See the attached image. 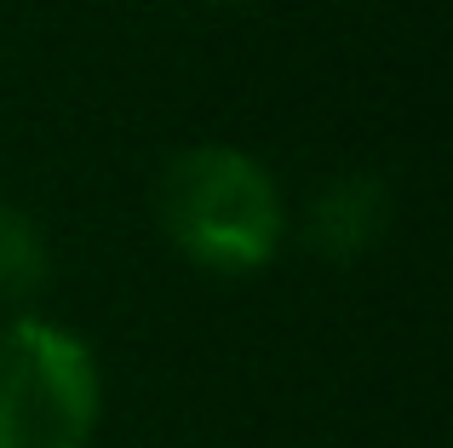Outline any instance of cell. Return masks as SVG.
I'll list each match as a JSON object with an SVG mask.
<instances>
[{
  "label": "cell",
  "instance_id": "1",
  "mask_svg": "<svg viewBox=\"0 0 453 448\" xmlns=\"http://www.w3.org/2000/svg\"><path fill=\"white\" fill-rule=\"evenodd\" d=\"M155 224L184 265L207 276H253L288 242V202L258 156L235 144H189L155 179Z\"/></svg>",
  "mask_w": 453,
  "mask_h": 448
},
{
  "label": "cell",
  "instance_id": "2",
  "mask_svg": "<svg viewBox=\"0 0 453 448\" xmlns=\"http://www.w3.org/2000/svg\"><path fill=\"white\" fill-rule=\"evenodd\" d=\"M104 374L92 345L46 316L0 322V448H92Z\"/></svg>",
  "mask_w": 453,
  "mask_h": 448
},
{
  "label": "cell",
  "instance_id": "3",
  "mask_svg": "<svg viewBox=\"0 0 453 448\" xmlns=\"http://www.w3.org/2000/svg\"><path fill=\"white\" fill-rule=\"evenodd\" d=\"M390 224V190L385 179H373V173H344V179H333L327 190L310 202V253L333 259V265H350V259H362L367 247L385 236Z\"/></svg>",
  "mask_w": 453,
  "mask_h": 448
},
{
  "label": "cell",
  "instance_id": "4",
  "mask_svg": "<svg viewBox=\"0 0 453 448\" xmlns=\"http://www.w3.org/2000/svg\"><path fill=\"white\" fill-rule=\"evenodd\" d=\"M46 236L23 207L0 202V305H23L46 288Z\"/></svg>",
  "mask_w": 453,
  "mask_h": 448
},
{
  "label": "cell",
  "instance_id": "5",
  "mask_svg": "<svg viewBox=\"0 0 453 448\" xmlns=\"http://www.w3.org/2000/svg\"><path fill=\"white\" fill-rule=\"evenodd\" d=\"M201 6H247V0H201Z\"/></svg>",
  "mask_w": 453,
  "mask_h": 448
}]
</instances>
